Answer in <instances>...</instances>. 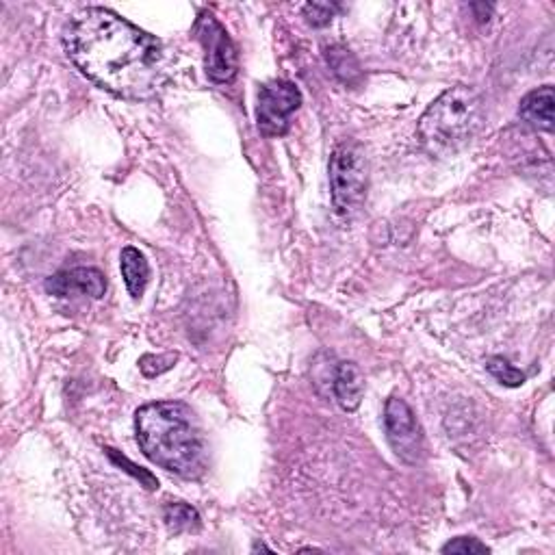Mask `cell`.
Returning a JSON list of instances; mask_svg holds the SVG:
<instances>
[{
  "mask_svg": "<svg viewBox=\"0 0 555 555\" xmlns=\"http://www.w3.org/2000/svg\"><path fill=\"white\" fill-rule=\"evenodd\" d=\"M107 451H109V456H111V460H113V462H118V464H120V467H128L126 471H131V473H133L135 477H139V480H141V482H144V484H146L148 488H157V486H159V484H157V480H154V477H152V475H150L148 471H141V469H137V467H135V464H131V462H128V460H126L124 456L120 458L118 454H115V449H107Z\"/></svg>",
  "mask_w": 555,
  "mask_h": 555,
  "instance_id": "e0dca14e",
  "label": "cell"
},
{
  "mask_svg": "<svg viewBox=\"0 0 555 555\" xmlns=\"http://www.w3.org/2000/svg\"><path fill=\"white\" fill-rule=\"evenodd\" d=\"M302 94L291 81L265 83L258 92L256 120L265 137H282L289 133L291 115L300 109Z\"/></svg>",
  "mask_w": 555,
  "mask_h": 555,
  "instance_id": "8992f818",
  "label": "cell"
},
{
  "mask_svg": "<svg viewBox=\"0 0 555 555\" xmlns=\"http://www.w3.org/2000/svg\"><path fill=\"white\" fill-rule=\"evenodd\" d=\"M46 291L57 298H72V295H89L100 300L107 293V280L100 269L76 267L70 271H59L46 280Z\"/></svg>",
  "mask_w": 555,
  "mask_h": 555,
  "instance_id": "ba28073f",
  "label": "cell"
},
{
  "mask_svg": "<svg viewBox=\"0 0 555 555\" xmlns=\"http://www.w3.org/2000/svg\"><path fill=\"white\" fill-rule=\"evenodd\" d=\"M334 11H337V7L334 5H326V3H308L304 7V18L306 22L311 24V27H326V24L332 22L334 18Z\"/></svg>",
  "mask_w": 555,
  "mask_h": 555,
  "instance_id": "9a60e30c",
  "label": "cell"
},
{
  "mask_svg": "<svg viewBox=\"0 0 555 555\" xmlns=\"http://www.w3.org/2000/svg\"><path fill=\"white\" fill-rule=\"evenodd\" d=\"M486 369L490 376H493L497 382H501L503 386H512V389H516V386H521L525 382V373L514 369L508 360L503 358H490L486 363Z\"/></svg>",
  "mask_w": 555,
  "mask_h": 555,
  "instance_id": "5bb4252c",
  "label": "cell"
},
{
  "mask_svg": "<svg viewBox=\"0 0 555 555\" xmlns=\"http://www.w3.org/2000/svg\"><path fill=\"white\" fill-rule=\"evenodd\" d=\"M471 9L475 11V18L480 20V22H486L490 18V14H493V5H486V3H475L471 5Z\"/></svg>",
  "mask_w": 555,
  "mask_h": 555,
  "instance_id": "ac0fdd59",
  "label": "cell"
},
{
  "mask_svg": "<svg viewBox=\"0 0 555 555\" xmlns=\"http://www.w3.org/2000/svg\"><path fill=\"white\" fill-rule=\"evenodd\" d=\"M334 397L343 410L354 412L365 395V376L356 363H339L334 373Z\"/></svg>",
  "mask_w": 555,
  "mask_h": 555,
  "instance_id": "30bf717a",
  "label": "cell"
},
{
  "mask_svg": "<svg viewBox=\"0 0 555 555\" xmlns=\"http://www.w3.org/2000/svg\"><path fill=\"white\" fill-rule=\"evenodd\" d=\"M443 553H462V555H471V553H490V549L480 542L477 538L471 536H460L456 540L447 542V545L441 549Z\"/></svg>",
  "mask_w": 555,
  "mask_h": 555,
  "instance_id": "2e32d148",
  "label": "cell"
},
{
  "mask_svg": "<svg viewBox=\"0 0 555 555\" xmlns=\"http://www.w3.org/2000/svg\"><path fill=\"white\" fill-rule=\"evenodd\" d=\"M120 269H122V278L126 282V289L131 293L133 300H139L141 295H144L146 287H148V280H150V267L146 256L141 254L137 248H128L122 250L120 256Z\"/></svg>",
  "mask_w": 555,
  "mask_h": 555,
  "instance_id": "8fae6325",
  "label": "cell"
},
{
  "mask_svg": "<svg viewBox=\"0 0 555 555\" xmlns=\"http://www.w3.org/2000/svg\"><path fill=\"white\" fill-rule=\"evenodd\" d=\"M137 443L146 458L185 480L206 471V445L196 415L187 404L157 402L137 410Z\"/></svg>",
  "mask_w": 555,
  "mask_h": 555,
  "instance_id": "7a4b0ae2",
  "label": "cell"
},
{
  "mask_svg": "<svg viewBox=\"0 0 555 555\" xmlns=\"http://www.w3.org/2000/svg\"><path fill=\"white\" fill-rule=\"evenodd\" d=\"M367 157L356 141H343L330 157V191L334 209L350 215L365 200L367 193Z\"/></svg>",
  "mask_w": 555,
  "mask_h": 555,
  "instance_id": "277c9868",
  "label": "cell"
},
{
  "mask_svg": "<svg viewBox=\"0 0 555 555\" xmlns=\"http://www.w3.org/2000/svg\"><path fill=\"white\" fill-rule=\"evenodd\" d=\"M553 87L545 85L529 92L519 107V115L525 124H529L536 131H553Z\"/></svg>",
  "mask_w": 555,
  "mask_h": 555,
  "instance_id": "9c48e42d",
  "label": "cell"
},
{
  "mask_svg": "<svg viewBox=\"0 0 555 555\" xmlns=\"http://www.w3.org/2000/svg\"><path fill=\"white\" fill-rule=\"evenodd\" d=\"M63 46L89 81L120 98L148 100L167 81L163 44L109 9L79 11L68 24Z\"/></svg>",
  "mask_w": 555,
  "mask_h": 555,
  "instance_id": "6da1fadb",
  "label": "cell"
},
{
  "mask_svg": "<svg viewBox=\"0 0 555 555\" xmlns=\"http://www.w3.org/2000/svg\"><path fill=\"white\" fill-rule=\"evenodd\" d=\"M163 519L170 532L183 534V532H196L200 529V514L196 508L187 506L183 501H172L163 508Z\"/></svg>",
  "mask_w": 555,
  "mask_h": 555,
  "instance_id": "7c38bea8",
  "label": "cell"
},
{
  "mask_svg": "<svg viewBox=\"0 0 555 555\" xmlns=\"http://www.w3.org/2000/svg\"><path fill=\"white\" fill-rule=\"evenodd\" d=\"M384 432L391 449L408 464H419L423 458V432L415 412L399 397H391L384 406Z\"/></svg>",
  "mask_w": 555,
  "mask_h": 555,
  "instance_id": "52a82bcc",
  "label": "cell"
},
{
  "mask_svg": "<svg viewBox=\"0 0 555 555\" xmlns=\"http://www.w3.org/2000/svg\"><path fill=\"white\" fill-rule=\"evenodd\" d=\"M328 63L332 66L334 74H337L339 79L347 85L356 83V79L360 76V68L350 50H345V48L328 50Z\"/></svg>",
  "mask_w": 555,
  "mask_h": 555,
  "instance_id": "4fadbf2b",
  "label": "cell"
},
{
  "mask_svg": "<svg viewBox=\"0 0 555 555\" xmlns=\"http://www.w3.org/2000/svg\"><path fill=\"white\" fill-rule=\"evenodd\" d=\"M484 120L482 96L469 85H456L438 96L419 120L423 148L436 157L467 146Z\"/></svg>",
  "mask_w": 555,
  "mask_h": 555,
  "instance_id": "3957f363",
  "label": "cell"
},
{
  "mask_svg": "<svg viewBox=\"0 0 555 555\" xmlns=\"http://www.w3.org/2000/svg\"><path fill=\"white\" fill-rule=\"evenodd\" d=\"M193 33H196L198 42L204 48L206 76L219 85L235 79L239 68L237 48L232 44L226 29L217 22V18L209 14V11H202L196 24H193Z\"/></svg>",
  "mask_w": 555,
  "mask_h": 555,
  "instance_id": "5b68a950",
  "label": "cell"
}]
</instances>
